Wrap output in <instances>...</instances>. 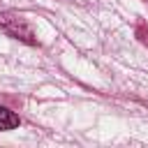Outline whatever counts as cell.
Listing matches in <instances>:
<instances>
[{
    "label": "cell",
    "instance_id": "cell-1",
    "mask_svg": "<svg viewBox=\"0 0 148 148\" xmlns=\"http://www.w3.org/2000/svg\"><path fill=\"white\" fill-rule=\"evenodd\" d=\"M0 30H2L5 35L14 37V39L25 42V44H37L32 28L25 23L23 16H18V14H14V12H2V14H0Z\"/></svg>",
    "mask_w": 148,
    "mask_h": 148
},
{
    "label": "cell",
    "instance_id": "cell-2",
    "mask_svg": "<svg viewBox=\"0 0 148 148\" xmlns=\"http://www.w3.org/2000/svg\"><path fill=\"white\" fill-rule=\"evenodd\" d=\"M21 125V120H18V116L14 113V111H9V109H5V106H0V132H7V130H14V127H18Z\"/></svg>",
    "mask_w": 148,
    "mask_h": 148
}]
</instances>
